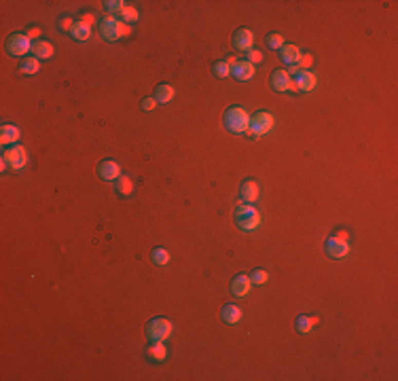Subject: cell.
<instances>
[{
  "label": "cell",
  "instance_id": "6da1fadb",
  "mask_svg": "<svg viewBox=\"0 0 398 381\" xmlns=\"http://www.w3.org/2000/svg\"><path fill=\"white\" fill-rule=\"evenodd\" d=\"M98 30H100V36L104 41H108V43H115L119 41L121 36H125L127 34V26L123 22H119L115 15H106V17H102V20H98Z\"/></svg>",
  "mask_w": 398,
  "mask_h": 381
},
{
  "label": "cell",
  "instance_id": "7a4b0ae2",
  "mask_svg": "<svg viewBox=\"0 0 398 381\" xmlns=\"http://www.w3.org/2000/svg\"><path fill=\"white\" fill-rule=\"evenodd\" d=\"M235 224L241 231H256L258 224H261V214L256 212V207L252 203H244L235 207Z\"/></svg>",
  "mask_w": 398,
  "mask_h": 381
},
{
  "label": "cell",
  "instance_id": "3957f363",
  "mask_svg": "<svg viewBox=\"0 0 398 381\" xmlns=\"http://www.w3.org/2000/svg\"><path fill=\"white\" fill-rule=\"evenodd\" d=\"M224 127H227L231 134H246L248 131V123L250 117L241 106H231L224 110Z\"/></svg>",
  "mask_w": 398,
  "mask_h": 381
},
{
  "label": "cell",
  "instance_id": "277c9868",
  "mask_svg": "<svg viewBox=\"0 0 398 381\" xmlns=\"http://www.w3.org/2000/svg\"><path fill=\"white\" fill-rule=\"evenodd\" d=\"M172 335V322L165 318H153L146 324V337L150 343H163Z\"/></svg>",
  "mask_w": 398,
  "mask_h": 381
},
{
  "label": "cell",
  "instance_id": "5b68a950",
  "mask_svg": "<svg viewBox=\"0 0 398 381\" xmlns=\"http://www.w3.org/2000/svg\"><path fill=\"white\" fill-rule=\"evenodd\" d=\"M271 129H273V115L261 110V112H256V115L250 117V123H248V131L246 134H250L252 138H258V136H265Z\"/></svg>",
  "mask_w": 398,
  "mask_h": 381
},
{
  "label": "cell",
  "instance_id": "8992f818",
  "mask_svg": "<svg viewBox=\"0 0 398 381\" xmlns=\"http://www.w3.org/2000/svg\"><path fill=\"white\" fill-rule=\"evenodd\" d=\"M30 49H32L30 36H26V34H11V36L7 39V53L11 58H22V55L28 53Z\"/></svg>",
  "mask_w": 398,
  "mask_h": 381
},
{
  "label": "cell",
  "instance_id": "52a82bcc",
  "mask_svg": "<svg viewBox=\"0 0 398 381\" xmlns=\"http://www.w3.org/2000/svg\"><path fill=\"white\" fill-rule=\"evenodd\" d=\"M3 159H5L13 169H22V167H26V163H28L26 148L20 146V144H11L9 148L3 150Z\"/></svg>",
  "mask_w": 398,
  "mask_h": 381
},
{
  "label": "cell",
  "instance_id": "ba28073f",
  "mask_svg": "<svg viewBox=\"0 0 398 381\" xmlns=\"http://www.w3.org/2000/svg\"><path fill=\"white\" fill-rule=\"evenodd\" d=\"M316 87V77L314 72H309V70H301L299 74H295V81L290 79V87L288 91H311Z\"/></svg>",
  "mask_w": 398,
  "mask_h": 381
},
{
  "label": "cell",
  "instance_id": "9c48e42d",
  "mask_svg": "<svg viewBox=\"0 0 398 381\" xmlns=\"http://www.w3.org/2000/svg\"><path fill=\"white\" fill-rule=\"evenodd\" d=\"M324 248H326V254L331 256V258H343L345 254L350 252V244H348V241H345L343 237H339V235L328 237Z\"/></svg>",
  "mask_w": 398,
  "mask_h": 381
},
{
  "label": "cell",
  "instance_id": "30bf717a",
  "mask_svg": "<svg viewBox=\"0 0 398 381\" xmlns=\"http://www.w3.org/2000/svg\"><path fill=\"white\" fill-rule=\"evenodd\" d=\"M252 43H254V34L248 28H239L233 34V47L239 49V51H250L252 49Z\"/></svg>",
  "mask_w": 398,
  "mask_h": 381
},
{
  "label": "cell",
  "instance_id": "8fae6325",
  "mask_svg": "<svg viewBox=\"0 0 398 381\" xmlns=\"http://www.w3.org/2000/svg\"><path fill=\"white\" fill-rule=\"evenodd\" d=\"M98 176L102 180H117L121 176V167H119V163H115L110 159H104L98 165Z\"/></svg>",
  "mask_w": 398,
  "mask_h": 381
},
{
  "label": "cell",
  "instance_id": "7c38bea8",
  "mask_svg": "<svg viewBox=\"0 0 398 381\" xmlns=\"http://www.w3.org/2000/svg\"><path fill=\"white\" fill-rule=\"evenodd\" d=\"M250 278L246 273H237L235 278L231 280V292L235 294V297H246V294L250 292Z\"/></svg>",
  "mask_w": 398,
  "mask_h": 381
},
{
  "label": "cell",
  "instance_id": "4fadbf2b",
  "mask_svg": "<svg viewBox=\"0 0 398 381\" xmlns=\"http://www.w3.org/2000/svg\"><path fill=\"white\" fill-rule=\"evenodd\" d=\"M231 72L237 81H250L254 77V66L248 62V60H241V62H235Z\"/></svg>",
  "mask_w": 398,
  "mask_h": 381
},
{
  "label": "cell",
  "instance_id": "5bb4252c",
  "mask_svg": "<svg viewBox=\"0 0 398 381\" xmlns=\"http://www.w3.org/2000/svg\"><path fill=\"white\" fill-rule=\"evenodd\" d=\"M239 197L246 203H254L258 199V184L254 180H244L239 186Z\"/></svg>",
  "mask_w": 398,
  "mask_h": 381
},
{
  "label": "cell",
  "instance_id": "9a60e30c",
  "mask_svg": "<svg viewBox=\"0 0 398 381\" xmlns=\"http://www.w3.org/2000/svg\"><path fill=\"white\" fill-rule=\"evenodd\" d=\"M32 55L36 60H49L53 58V45L47 41H34L32 43Z\"/></svg>",
  "mask_w": 398,
  "mask_h": 381
},
{
  "label": "cell",
  "instance_id": "2e32d148",
  "mask_svg": "<svg viewBox=\"0 0 398 381\" xmlns=\"http://www.w3.org/2000/svg\"><path fill=\"white\" fill-rule=\"evenodd\" d=\"M271 87L275 89V91H288V87H290V74L286 72V70H273V74H271Z\"/></svg>",
  "mask_w": 398,
  "mask_h": 381
},
{
  "label": "cell",
  "instance_id": "e0dca14e",
  "mask_svg": "<svg viewBox=\"0 0 398 381\" xmlns=\"http://www.w3.org/2000/svg\"><path fill=\"white\" fill-rule=\"evenodd\" d=\"M220 314H222V320L227 322V324H237L241 320V309L235 303H227V305L222 307Z\"/></svg>",
  "mask_w": 398,
  "mask_h": 381
},
{
  "label": "cell",
  "instance_id": "ac0fdd59",
  "mask_svg": "<svg viewBox=\"0 0 398 381\" xmlns=\"http://www.w3.org/2000/svg\"><path fill=\"white\" fill-rule=\"evenodd\" d=\"M17 140H20V129H17L15 125L5 123L3 127H0V142L3 144H15Z\"/></svg>",
  "mask_w": 398,
  "mask_h": 381
},
{
  "label": "cell",
  "instance_id": "d6986e66",
  "mask_svg": "<svg viewBox=\"0 0 398 381\" xmlns=\"http://www.w3.org/2000/svg\"><path fill=\"white\" fill-rule=\"evenodd\" d=\"M280 58H282V62L284 64H288V66H292V64H297L299 62V47L297 45H284L282 49H280Z\"/></svg>",
  "mask_w": 398,
  "mask_h": 381
},
{
  "label": "cell",
  "instance_id": "ffe728a7",
  "mask_svg": "<svg viewBox=\"0 0 398 381\" xmlns=\"http://www.w3.org/2000/svg\"><path fill=\"white\" fill-rule=\"evenodd\" d=\"M172 98H174V87L167 83H161L157 85V89H155V100H157L159 104H167L172 102Z\"/></svg>",
  "mask_w": 398,
  "mask_h": 381
},
{
  "label": "cell",
  "instance_id": "44dd1931",
  "mask_svg": "<svg viewBox=\"0 0 398 381\" xmlns=\"http://www.w3.org/2000/svg\"><path fill=\"white\" fill-rule=\"evenodd\" d=\"M89 34H91V30H89V26L87 24H83V22H77L74 24V28L70 30V36L74 39V41H79V43H85L89 39Z\"/></svg>",
  "mask_w": 398,
  "mask_h": 381
},
{
  "label": "cell",
  "instance_id": "7402d4cb",
  "mask_svg": "<svg viewBox=\"0 0 398 381\" xmlns=\"http://www.w3.org/2000/svg\"><path fill=\"white\" fill-rule=\"evenodd\" d=\"M146 354H148V358L155 360V362H163V360L167 358V350H165L163 343H153V345H148Z\"/></svg>",
  "mask_w": 398,
  "mask_h": 381
},
{
  "label": "cell",
  "instance_id": "603a6c76",
  "mask_svg": "<svg viewBox=\"0 0 398 381\" xmlns=\"http://www.w3.org/2000/svg\"><path fill=\"white\" fill-rule=\"evenodd\" d=\"M39 68H41V66H39V60L34 58V55H32V58H24V60L20 62V72H22V74H36Z\"/></svg>",
  "mask_w": 398,
  "mask_h": 381
},
{
  "label": "cell",
  "instance_id": "cb8c5ba5",
  "mask_svg": "<svg viewBox=\"0 0 398 381\" xmlns=\"http://www.w3.org/2000/svg\"><path fill=\"white\" fill-rule=\"evenodd\" d=\"M318 324V318H307V316H299L295 320V328H297V333H309L311 328H314Z\"/></svg>",
  "mask_w": 398,
  "mask_h": 381
},
{
  "label": "cell",
  "instance_id": "d4e9b609",
  "mask_svg": "<svg viewBox=\"0 0 398 381\" xmlns=\"http://www.w3.org/2000/svg\"><path fill=\"white\" fill-rule=\"evenodd\" d=\"M119 22H123V24H127V26L136 24V22H138V9L131 7V5H125L123 11L119 13Z\"/></svg>",
  "mask_w": 398,
  "mask_h": 381
},
{
  "label": "cell",
  "instance_id": "484cf974",
  "mask_svg": "<svg viewBox=\"0 0 398 381\" xmlns=\"http://www.w3.org/2000/svg\"><path fill=\"white\" fill-rule=\"evenodd\" d=\"M117 190H119L121 197H129V195L134 193V182H131V178H127V176H119V178H117Z\"/></svg>",
  "mask_w": 398,
  "mask_h": 381
},
{
  "label": "cell",
  "instance_id": "4316f807",
  "mask_svg": "<svg viewBox=\"0 0 398 381\" xmlns=\"http://www.w3.org/2000/svg\"><path fill=\"white\" fill-rule=\"evenodd\" d=\"M150 261H153L155 265L163 267V265H167V263H169V252H167L165 248H155V250L150 252Z\"/></svg>",
  "mask_w": 398,
  "mask_h": 381
},
{
  "label": "cell",
  "instance_id": "83f0119b",
  "mask_svg": "<svg viewBox=\"0 0 398 381\" xmlns=\"http://www.w3.org/2000/svg\"><path fill=\"white\" fill-rule=\"evenodd\" d=\"M123 7H125L123 0H106V3H104V9H106L110 15H119L121 11H123Z\"/></svg>",
  "mask_w": 398,
  "mask_h": 381
},
{
  "label": "cell",
  "instance_id": "f1b7e54d",
  "mask_svg": "<svg viewBox=\"0 0 398 381\" xmlns=\"http://www.w3.org/2000/svg\"><path fill=\"white\" fill-rule=\"evenodd\" d=\"M212 70H214V74H216L218 79H224V77L231 74V66H229L227 62H216V64L212 66Z\"/></svg>",
  "mask_w": 398,
  "mask_h": 381
},
{
  "label": "cell",
  "instance_id": "f546056e",
  "mask_svg": "<svg viewBox=\"0 0 398 381\" xmlns=\"http://www.w3.org/2000/svg\"><path fill=\"white\" fill-rule=\"evenodd\" d=\"M267 278H269V275H267V271H265V269H256V271H252V273H250V282H252V284H258V286L265 284V282H267Z\"/></svg>",
  "mask_w": 398,
  "mask_h": 381
},
{
  "label": "cell",
  "instance_id": "4dcf8cb0",
  "mask_svg": "<svg viewBox=\"0 0 398 381\" xmlns=\"http://www.w3.org/2000/svg\"><path fill=\"white\" fill-rule=\"evenodd\" d=\"M267 47L269 49H282L284 47V39L280 36V34H269V36H267Z\"/></svg>",
  "mask_w": 398,
  "mask_h": 381
},
{
  "label": "cell",
  "instance_id": "1f68e13d",
  "mask_svg": "<svg viewBox=\"0 0 398 381\" xmlns=\"http://www.w3.org/2000/svg\"><path fill=\"white\" fill-rule=\"evenodd\" d=\"M74 24H77V22H72L70 17H60V22H58V30L70 34V30L74 28Z\"/></svg>",
  "mask_w": 398,
  "mask_h": 381
},
{
  "label": "cell",
  "instance_id": "d6a6232c",
  "mask_svg": "<svg viewBox=\"0 0 398 381\" xmlns=\"http://www.w3.org/2000/svg\"><path fill=\"white\" fill-rule=\"evenodd\" d=\"M248 62L254 66V64H261L263 62V53L261 51H256V49H250L248 51Z\"/></svg>",
  "mask_w": 398,
  "mask_h": 381
},
{
  "label": "cell",
  "instance_id": "836d02e7",
  "mask_svg": "<svg viewBox=\"0 0 398 381\" xmlns=\"http://www.w3.org/2000/svg\"><path fill=\"white\" fill-rule=\"evenodd\" d=\"M311 62H314V58H311L309 53H303V55H299L297 66L301 68V70H305V68H309V66H311Z\"/></svg>",
  "mask_w": 398,
  "mask_h": 381
},
{
  "label": "cell",
  "instance_id": "e575fe53",
  "mask_svg": "<svg viewBox=\"0 0 398 381\" xmlns=\"http://www.w3.org/2000/svg\"><path fill=\"white\" fill-rule=\"evenodd\" d=\"M155 104H157V100H155V98H144L142 100V108L144 110H155V108H157Z\"/></svg>",
  "mask_w": 398,
  "mask_h": 381
},
{
  "label": "cell",
  "instance_id": "d590c367",
  "mask_svg": "<svg viewBox=\"0 0 398 381\" xmlns=\"http://www.w3.org/2000/svg\"><path fill=\"white\" fill-rule=\"evenodd\" d=\"M79 22H83V24H87V26H91V24L96 22V17L87 13V15H83V17H81V20H79Z\"/></svg>",
  "mask_w": 398,
  "mask_h": 381
},
{
  "label": "cell",
  "instance_id": "8d00e7d4",
  "mask_svg": "<svg viewBox=\"0 0 398 381\" xmlns=\"http://www.w3.org/2000/svg\"><path fill=\"white\" fill-rule=\"evenodd\" d=\"M28 36H39V30H36V28H32V30L28 32Z\"/></svg>",
  "mask_w": 398,
  "mask_h": 381
}]
</instances>
